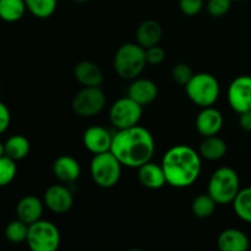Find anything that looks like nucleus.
<instances>
[{"label":"nucleus","mask_w":251,"mask_h":251,"mask_svg":"<svg viewBox=\"0 0 251 251\" xmlns=\"http://www.w3.org/2000/svg\"><path fill=\"white\" fill-rule=\"evenodd\" d=\"M139 180L142 186L151 190H157V189L163 188L167 184L166 176H164L163 168L161 164H156L152 161L147 162V163L142 164L139 167Z\"/></svg>","instance_id":"nucleus-18"},{"label":"nucleus","mask_w":251,"mask_h":251,"mask_svg":"<svg viewBox=\"0 0 251 251\" xmlns=\"http://www.w3.org/2000/svg\"><path fill=\"white\" fill-rule=\"evenodd\" d=\"M60 242V232L54 223L39 220L28 226L26 243L32 251H56Z\"/></svg>","instance_id":"nucleus-7"},{"label":"nucleus","mask_w":251,"mask_h":251,"mask_svg":"<svg viewBox=\"0 0 251 251\" xmlns=\"http://www.w3.org/2000/svg\"><path fill=\"white\" fill-rule=\"evenodd\" d=\"M29 141L22 135H14L5 141V156L14 161H21L29 153Z\"/></svg>","instance_id":"nucleus-22"},{"label":"nucleus","mask_w":251,"mask_h":251,"mask_svg":"<svg viewBox=\"0 0 251 251\" xmlns=\"http://www.w3.org/2000/svg\"><path fill=\"white\" fill-rule=\"evenodd\" d=\"M142 117V105L127 97L119 98L109 109V120L117 130L127 129L139 125Z\"/></svg>","instance_id":"nucleus-9"},{"label":"nucleus","mask_w":251,"mask_h":251,"mask_svg":"<svg viewBox=\"0 0 251 251\" xmlns=\"http://www.w3.org/2000/svg\"><path fill=\"white\" fill-rule=\"evenodd\" d=\"M53 174L63 183H73L81 176V166L77 159L71 156L58 157L53 163Z\"/></svg>","instance_id":"nucleus-17"},{"label":"nucleus","mask_w":251,"mask_h":251,"mask_svg":"<svg viewBox=\"0 0 251 251\" xmlns=\"http://www.w3.org/2000/svg\"><path fill=\"white\" fill-rule=\"evenodd\" d=\"M233 208L238 217L247 223H251V186L240 189L233 201Z\"/></svg>","instance_id":"nucleus-24"},{"label":"nucleus","mask_w":251,"mask_h":251,"mask_svg":"<svg viewBox=\"0 0 251 251\" xmlns=\"http://www.w3.org/2000/svg\"><path fill=\"white\" fill-rule=\"evenodd\" d=\"M107 97L100 87H82L73 98L74 113L81 118H93L105 107Z\"/></svg>","instance_id":"nucleus-8"},{"label":"nucleus","mask_w":251,"mask_h":251,"mask_svg":"<svg viewBox=\"0 0 251 251\" xmlns=\"http://www.w3.org/2000/svg\"><path fill=\"white\" fill-rule=\"evenodd\" d=\"M185 90L189 100L201 108L211 107L220 97V82L208 73L194 74Z\"/></svg>","instance_id":"nucleus-6"},{"label":"nucleus","mask_w":251,"mask_h":251,"mask_svg":"<svg viewBox=\"0 0 251 251\" xmlns=\"http://www.w3.org/2000/svg\"><path fill=\"white\" fill-rule=\"evenodd\" d=\"M74 76L82 87H100L103 82V73L100 66L88 60L76 64Z\"/></svg>","instance_id":"nucleus-16"},{"label":"nucleus","mask_w":251,"mask_h":251,"mask_svg":"<svg viewBox=\"0 0 251 251\" xmlns=\"http://www.w3.org/2000/svg\"><path fill=\"white\" fill-rule=\"evenodd\" d=\"M239 190V176L230 167H221L216 169L208 180L207 193L217 205L233 203Z\"/></svg>","instance_id":"nucleus-3"},{"label":"nucleus","mask_w":251,"mask_h":251,"mask_svg":"<svg viewBox=\"0 0 251 251\" xmlns=\"http://www.w3.org/2000/svg\"><path fill=\"white\" fill-rule=\"evenodd\" d=\"M179 7L186 16H196L203 7V0H179Z\"/></svg>","instance_id":"nucleus-31"},{"label":"nucleus","mask_w":251,"mask_h":251,"mask_svg":"<svg viewBox=\"0 0 251 251\" xmlns=\"http://www.w3.org/2000/svg\"><path fill=\"white\" fill-rule=\"evenodd\" d=\"M10 122H11V114H10L9 108L0 100V134L6 131Z\"/></svg>","instance_id":"nucleus-33"},{"label":"nucleus","mask_w":251,"mask_h":251,"mask_svg":"<svg viewBox=\"0 0 251 251\" xmlns=\"http://www.w3.org/2000/svg\"><path fill=\"white\" fill-rule=\"evenodd\" d=\"M127 96L144 107L151 104L156 100L158 96V88L156 83L149 78H135L129 86Z\"/></svg>","instance_id":"nucleus-14"},{"label":"nucleus","mask_w":251,"mask_h":251,"mask_svg":"<svg viewBox=\"0 0 251 251\" xmlns=\"http://www.w3.org/2000/svg\"><path fill=\"white\" fill-rule=\"evenodd\" d=\"M145 51H146L147 64H150V65H159L166 59V51L158 44L150 47V48H146Z\"/></svg>","instance_id":"nucleus-32"},{"label":"nucleus","mask_w":251,"mask_h":251,"mask_svg":"<svg viewBox=\"0 0 251 251\" xmlns=\"http://www.w3.org/2000/svg\"><path fill=\"white\" fill-rule=\"evenodd\" d=\"M27 10L37 19H48L55 12L58 0H25Z\"/></svg>","instance_id":"nucleus-25"},{"label":"nucleus","mask_w":251,"mask_h":251,"mask_svg":"<svg viewBox=\"0 0 251 251\" xmlns=\"http://www.w3.org/2000/svg\"><path fill=\"white\" fill-rule=\"evenodd\" d=\"M44 202L37 196L28 195L22 198L16 206V215L19 220L26 225H32L42 218Z\"/></svg>","instance_id":"nucleus-15"},{"label":"nucleus","mask_w":251,"mask_h":251,"mask_svg":"<svg viewBox=\"0 0 251 251\" xmlns=\"http://www.w3.org/2000/svg\"><path fill=\"white\" fill-rule=\"evenodd\" d=\"M199 153H200L201 158H205L207 161H218L227 153V144L217 135L206 136L201 141Z\"/></svg>","instance_id":"nucleus-21"},{"label":"nucleus","mask_w":251,"mask_h":251,"mask_svg":"<svg viewBox=\"0 0 251 251\" xmlns=\"http://www.w3.org/2000/svg\"><path fill=\"white\" fill-rule=\"evenodd\" d=\"M239 124L244 130H247V131H251V110L240 113Z\"/></svg>","instance_id":"nucleus-34"},{"label":"nucleus","mask_w":251,"mask_h":251,"mask_svg":"<svg viewBox=\"0 0 251 251\" xmlns=\"http://www.w3.org/2000/svg\"><path fill=\"white\" fill-rule=\"evenodd\" d=\"M233 0H208L206 9L212 17H222L229 11Z\"/></svg>","instance_id":"nucleus-30"},{"label":"nucleus","mask_w":251,"mask_h":251,"mask_svg":"<svg viewBox=\"0 0 251 251\" xmlns=\"http://www.w3.org/2000/svg\"><path fill=\"white\" fill-rule=\"evenodd\" d=\"M16 161L7 156L0 157V188L11 184L16 176Z\"/></svg>","instance_id":"nucleus-28"},{"label":"nucleus","mask_w":251,"mask_h":251,"mask_svg":"<svg viewBox=\"0 0 251 251\" xmlns=\"http://www.w3.org/2000/svg\"><path fill=\"white\" fill-rule=\"evenodd\" d=\"M196 129L199 134L206 136L218 135L223 127V115L213 105L202 108L196 117Z\"/></svg>","instance_id":"nucleus-13"},{"label":"nucleus","mask_w":251,"mask_h":251,"mask_svg":"<svg viewBox=\"0 0 251 251\" xmlns=\"http://www.w3.org/2000/svg\"><path fill=\"white\" fill-rule=\"evenodd\" d=\"M161 166L167 184L173 188H189L196 183L202 163L198 151L188 145H176L164 153Z\"/></svg>","instance_id":"nucleus-2"},{"label":"nucleus","mask_w":251,"mask_h":251,"mask_svg":"<svg viewBox=\"0 0 251 251\" xmlns=\"http://www.w3.org/2000/svg\"><path fill=\"white\" fill-rule=\"evenodd\" d=\"M156 144L151 132L144 126L135 125L118 130L113 135L110 152L119 159L123 167L139 168L153 157Z\"/></svg>","instance_id":"nucleus-1"},{"label":"nucleus","mask_w":251,"mask_h":251,"mask_svg":"<svg viewBox=\"0 0 251 251\" xmlns=\"http://www.w3.org/2000/svg\"><path fill=\"white\" fill-rule=\"evenodd\" d=\"M122 167L119 159L110 151L93 154L90 164V173L96 185L103 189H110L117 185L122 176Z\"/></svg>","instance_id":"nucleus-5"},{"label":"nucleus","mask_w":251,"mask_h":251,"mask_svg":"<svg viewBox=\"0 0 251 251\" xmlns=\"http://www.w3.org/2000/svg\"><path fill=\"white\" fill-rule=\"evenodd\" d=\"M146 51L137 43H125L114 55L115 73L124 80H135L146 68Z\"/></svg>","instance_id":"nucleus-4"},{"label":"nucleus","mask_w":251,"mask_h":251,"mask_svg":"<svg viewBox=\"0 0 251 251\" xmlns=\"http://www.w3.org/2000/svg\"><path fill=\"white\" fill-rule=\"evenodd\" d=\"M74 1H76V2H87V1H90V0H74Z\"/></svg>","instance_id":"nucleus-36"},{"label":"nucleus","mask_w":251,"mask_h":251,"mask_svg":"<svg viewBox=\"0 0 251 251\" xmlns=\"http://www.w3.org/2000/svg\"><path fill=\"white\" fill-rule=\"evenodd\" d=\"M28 235V225L22 222L21 220L11 221L5 228V237L12 244H21L26 242Z\"/></svg>","instance_id":"nucleus-27"},{"label":"nucleus","mask_w":251,"mask_h":251,"mask_svg":"<svg viewBox=\"0 0 251 251\" xmlns=\"http://www.w3.org/2000/svg\"><path fill=\"white\" fill-rule=\"evenodd\" d=\"M26 10L25 0H0V19L5 22L19 21Z\"/></svg>","instance_id":"nucleus-23"},{"label":"nucleus","mask_w":251,"mask_h":251,"mask_svg":"<svg viewBox=\"0 0 251 251\" xmlns=\"http://www.w3.org/2000/svg\"><path fill=\"white\" fill-rule=\"evenodd\" d=\"M228 103L238 114L251 110V76L242 75L230 82L227 92Z\"/></svg>","instance_id":"nucleus-10"},{"label":"nucleus","mask_w":251,"mask_h":251,"mask_svg":"<svg viewBox=\"0 0 251 251\" xmlns=\"http://www.w3.org/2000/svg\"><path fill=\"white\" fill-rule=\"evenodd\" d=\"M194 76L193 69L185 63H179L172 70V77L179 85L185 86Z\"/></svg>","instance_id":"nucleus-29"},{"label":"nucleus","mask_w":251,"mask_h":251,"mask_svg":"<svg viewBox=\"0 0 251 251\" xmlns=\"http://www.w3.org/2000/svg\"><path fill=\"white\" fill-rule=\"evenodd\" d=\"M233 1H244V0H233Z\"/></svg>","instance_id":"nucleus-37"},{"label":"nucleus","mask_w":251,"mask_h":251,"mask_svg":"<svg viewBox=\"0 0 251 251\" xmlns=\"http://www.w3.org/2000/svg\"><path fill=\"white\" fill-rule=\"evenodd\" d=\"M5 156V144L0 141V157Z\"/></svg>","instance_id":"nucleus-35"},{"label":"nucleus","mask_w":251,"mask_h":251,"mask_svg":"<svg viewBox=\"0 0 251 251\" xmlns=\"http://www.w3.org/2000/svg\"><path fill=\"white\" fill-rule=\"evenodd\" d=\"M216 201L207 194H202L194 199L191 203V212L198 218H208L216 210Z\"/></svg>","instance_id":"nucleus-26"},{"label":"nucleus","mask_w":251,"mask_h":251,"mask_svg":"<svg viewBox=\"0 0 251 251\" xmlns=\"http://www.w3.org/2000/svg\"><path fill=\"white\" fill-rule=\"evenodd\" d=\"M83 146L93 154L110 151L113 142V135L105 127L95 125L85 130L82 136Z\"/></svg>","instance_id":"nucleus-12"},{"label":"nucleus","mask_w":251,"mask_h":251,"mask_svg":"<svg viewBox=\"0 0 251 251\" xmlns=\"http://www.w3.org/2000/svg\"><path fill=\"white\" fill-rule=\"evenodd\" d=\"M162 31L161 25L154 20H146L136 29V43L142 48H150L152 46H157L161 42Z\"/></svg>","instance_id":"nucleus-20"},{"label":"nucleus","mask_w":251,"mask_h":251,"mask_svg":"<svg viewBox=\"0 0 251 251\" xmlns=\"http://www.w3.org/2000/svg\"><path fill=\"white\" fill-rule=\"evenodd\" d=\"M43 202L44 206L55 215H64L73 208L74 195L66 186L55 184L46 190Z\"/></svg>","instance_id":"nucleus-11"},{"label":"nucleus","mask_w":251,"mask_h":251,"mask_svg":"<svg viewBox=\"0 0 251 251\" xmlns=\"http://www.w3.org/2000/svg\"><path fill=\"white\" fill-rule=\"evenodd\" d=\"M221 251H247L250 247L248 235L237 228H228L221 232L217 239Z\"/></svg>","instance_id":"nucleus-19"}]
</instances>
